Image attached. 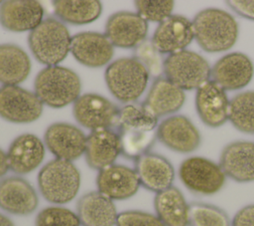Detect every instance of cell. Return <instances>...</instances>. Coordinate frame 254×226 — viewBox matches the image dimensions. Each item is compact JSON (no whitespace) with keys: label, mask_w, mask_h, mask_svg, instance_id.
Here are the masks:
<instances>
[{"label":"cell","mask_w":254,"mask_h":226,"mask_svg":"<svg viewBox=\"0 0 254 226\" xmlns=\"http://www.w3.org/2000/svg\"><path fill=\"white\" fill-rule=\"evenodd\" d=\"M194 39L208 53L229 50L238 38V24L224 10L207 8L198 12L192 20Z\"/></svg>","instance_id":"1"},{"label":"cell","mask_w":254,"mask_h":226,"mask_svg":"<svg viewBox=\"0 0 254 226\" xmlns=\"http://www.w3.org/2000/svg\"><path fill=\"white\" fill-rule=\"evenodd\" d=\"M34 90L44 105L61 109L78 99L81 83L72 70L59 65L49 66L38 73Z\"/></svg>","instance_id":"2"},{"label":"cell","mask_w":254,"mask_h":226,"mask_svg":"<svg viewBox=\"0 0 254 226\" xmlns=\"http://www.w3.org/2000/svg\"><path fill=\"white\" fill-rule=\"evenodd\" d=\"M28 43L38 62L47 67L57 66L70 52L71 36L63 22L46 18L30 32Z\"/></svg>","instance_id":"3"},{"label":"cell","mask_w":254,"mask_h":226,"mask_svg":"<svg viewBox=\"0 0 254 226\" xmlns=\"http://www.w3.org/2000/svg\"><path fill=\"white\" fill-rule=\"evenodd\" d=\"M38 185L46 200L64 204L76 196L80 186V173L71 161L56 158L42 167L38 174Z\"/></svg>","instance_id":"4"},{"label":"cell","mask_w":254,"mask_h":226,"mask_svg":"<svg viewBox=\"0 0 254 226\" xmlns=\"http://www.w3.org/2000/svg\"><path fill=\"white\" fill-rule=\"evenodd\" d=\"M104 78L115 99L122 103H131L144 93L150 76L143 65L132 57L120 58L109 64Z\"/></svg>","instance_id":"5"},{"label":"cell","mask_w":254,"mask_h":226,"mask_svg":"<svg viewBox=\"0 0 254 226\" xmlns=\"http://www.w3.org/2000/svg\"><path fill=\"white\" fill-rule=\"evenodd\" d=\"M166 78L184 90L198 89L209 81L211 68L197 53L183 50L169 55L164 61Z\"/></svg>","instance_id":"6"},{"label":"cell","mask_w":254,"mask_h":226,"mask_svg":"<svg viewBox=\"0 0 254 226\" xmlns=\"http://www.w3.org/2000/svg\"><path fill=\"white\" fill-rule=\"evenodd\" d=\"M179 175L189 190L202 195L218 192L226 177L219 164L199 156L185 159L180 166Z\"/></svg>","instance_id":"7"},{"label":"cell","mask_w":254,"mask_h":226,"mask_svg":"<svg viewBox=\"0 0 254 226\" xmlns=\"http://www.w3.org/2000/svg\"><path fill=\"white\" fill-rule=\"evenodd\" d=\"M44 104L35 93L19 86L0 88V117L15 123H28L38 119Z\"/></svg>","instance_id":"8"},{"label":"cell","mask_w":254,"mask_h":226,"mask_svg":"<svg viewBox=\"0 0 254 226\" xmlns=\"http://www.w3.org/2000/svg\"><path fill=\"white\" fill-rule=\"evenodd\" d=\"M119 110L102 96L84 94L73 103L72 113L79 124L92 131L117 126Z\"/></svg>","instance_id":"9"},{"label":"cell","mask_w":254,"mask_h":226,"mask_svg":"<svg viewBox=\"0 0 254 226\" xmlns=\"http://www.w3.org/2000/svg\"><path fill=\"white\" fill-rule=\"evenodd\" d=\"M44 141L47 148L59 159L72 162L85 152L86 135L70 123L51 124L46 129Z\"/></svg>","instance_id":"10"},{"label":"cell","mask_w":254,"mask_h":226,"mask_svg":"<svg viewBox=\"0 0 254 226\" xmlns=\"http://www.w3.org/2000/svg\"><path fill=\"white\" fill-rule=\"evenodd\" d=\"M148 34V22L133 12L121 11L112 14L106 21L104 35L119 48H135Z\"/></svg>","instance_id":"11"},{"label":"cell","mask_w":254,"mask_h":226,"mask_svg":"<svg viewBox=\"0 0 254 226\" xmlns=\"http://www.w3.org/2000/svg\"><path fill=\"white\" fill-rule=\"evenodd\" d=\"M254 75L252 61L245 54L230 53L220 58L211 68V81L224 91H235L250 83Z\"/></svg>","instance_id":"12"},{"label":"cell","mask_w":254,"mask_h":226,"mask_svg":"<svg viewBox=\"0 0 254 226\" xmlns=\"http://www.w3.org/2000/svg\"><path fill=\"white\" fill-rule=\"evenodd\" d=\"M194 38L192 21L182 15H171L154 32L152 42L162 54H174L183 50Z\"/></svg>","instance_id":"13"},{"label":"cell","mask_w":254,"mask_h":226,"mask_svg":"<svg viewBox=\"0 0 254 226\" xmlns=\"http://www.w3.org/2000/svg\"><path fill=\"white\" fill-rule=\"evenodd\" d=\"M157 138L172 150L188 153L200 144V134L193 123L184 115L164 119L157 128Z\"/></svg>","instance_id":"14"},{"label":"cell","mask_w":254,"mask_h":226,"mask_svg":"<svg viewBox=\"0 0 254 226\" xmlns=\"http://www.w3.org/2000/svg\"><path fill=\"white\" fill-rule=\"evenodd\" d=\"M113 45L109 39L97 32H81L71 37L70 53L83 66L99 68L113 57Z\"/></svg>","instance_id":"15"},{"label":"cell","mask_w":254,"mask_h":226,"mask_svg":"<svg viewBox=\"0 0 254 226\" xmlns=\"http://www.w3.org/2000/svg\"><path fill=\"white\" fill-rule=\"evenodd\" d=\"M35 188L26 179L9 176L0 180V208L14 215H29L38 207Z\"/></svg>","instance_id":"16"},{"label":"cell","mask_w":254,"mask_h":226,"mask_svg":"<svg viewBox=\"0 0 254 226\" xmlns=\"http://www.w3.org/2000/svg\"><path fill=\"white\" fill-rule=\"evenodd\" d=\"M98 191L111 200H123L136 194L140 180L135 169L122 164H112L98 171Z\"/></svg>","instance_id":"17"},{"label":"cell","mask_w":254,"mask_h":226,"mask_svg":"<svg viewBox=\"0 0 254 226\" xmlns=\"http://www.w3.org/2000/svg\"><path fill=\"white\" fill-rule=\"evenodd\" d=\"M43 17L44 8L35 0H8L0 5V24L8 31H32Z\"/></svg>","instance_id":"18"},{"label":"cell","mask_w":254,"mask_h":226,"mask_svg":"<svg viewBox=\"0 0 254 226\" xmlns=\"http://www.w3.org/2000/svg\"><path fill=\"white\" fill-rule=\"evenodd\" d=\"M195 107L200 119L208 126H220L228 119V98L225 91L213 81H208L197 89Z\"/></svg>","instance_id":"19"},{"label":"cell","mask_w":254,"mask_h":226,"mask_svg":"<svg viewBox=\"0 0 254 226\" xmlns=\"http://www.w3.org/2000/svg\"><path fill=\"white\" fill-rule=\"evenodd\" d=\"M121 153L119 132L111 128L92 130L86 136L85 160L89 167L101 170L114 164Z\"/></svg>","instance_id":"20"},{"label":"cell","mask_w":254,"mask_h":226,"mask_svg":"<svg viewBox=\"0 0 254 226\" xmlns=\"http://www.w3.org/2000/svg\"><path fill=\"white\" fill-rule=\"evenodd\" d=\"M44 142L35 134L23 133L17 136L7 151L9 169L18 174L35 170L44 160Z\"/></svg>","instance_id":"21"},{"label":"cell","mask_w":254,"mask_h":226,"mask_svg":"<svg viewBox=\"0 0 254 226\" xmlns=\"http://www.w3.org/2000/svg\"><path fill=\"white\" fill-rule=\"evenodd\" d=\"M219 165L226 176L237 182L254 181V142L229 143L221 152Z\"/></svg>","instance_id":"22"},{"label":"cell","mask_w":254,"mask_h":226,"mask_svg":"<svg viewBox=\"0 0 254 226\" xmlns=\"http://www.w3.org/2000/svg\"><path fill=\"white\" fill-rule=\"evenodd\" d=\"M135 171L140 184L156 193L172 186L175 169L164 156L148 152L135 160Z\"/></svg>","instance_id":"23"},{"label":"cell","mask_w":254,"mask_h":226,"mask_svg":"<svg viewBox=\"0 0 254 226\" xmlns=\"http://www.w3.org/2000/svg\"><path fill=\"white\" fill-rule=\"evenodd\" d=\"M77 216L82 226H114L117 210L113 200L99 191H92L79 198L76 205Z\"/></svg>","instance_id":"24"},{"label":"cell","mask_w":254,"mask_h":226,"mask_svg":"<svg viewBox=\"0 0 254 226\" xmlns=\"http://www.w3.org/2000/svg\"><path fill=\"white\" fill-rule=\"evenodd\" d=\"M185 100L186 95L181 88L161 77L153 83L143 106L156 117H160L179 111Z\"/></svg>","instance_id":"25"},{"label":"cell","mask_w":254,"mask_h":226,"mask_svg":"<svg viewBox=\"0 0 254 226\" xmlns=\"http://www.w3.org/2000/svg\"><path fill=\"white\" fill-rule=\"evenodd\" d=\"M154 207L165 226H188L189 204L179 188L171 186L156 193Z\"/></svg>","instance_id":"26"},{"label":"cell","mask_w":254,"mask_h":226,"mask_svg":"<svg viewBox=\"0 0 254 226\" xmlns=\"http://www.w3.org/2000/svg\"><path fill=\"white\" fill-rule=\"evenodd\" d=\"M31 71V61L27 53L14 44L0 45V83L4 86H18Z\"/></svg>","instance_id":"27"},{"label":"cell","mask_w":254,"mask_h":226,"mask_svg":"<svg viewBox=\"0 0 254 226\" xmlns=\"http://www.w3.org/2000/svg\"><path fill=\"white\" fill-rule=\"evenodd\" d=\"M53 7L61 20L74 25L93 22L102 11V5L97 0H57L53 2Z\"/></svg>","instance_id":"28"},{"label":"cell","mask_w":254,"mask_h":226,"mask_svg":"<svg viewBox=\"0 0 254 226\" xmlns=\"http://www.w3.org/2000/svg\"><path fill=\"white\" fill-rule=\"evenodd\" d=\"M228 119L238 130L254 133V91L242 92L232 98Z\"/></svg>","instance_id":"29"},{"label":"cell","mask_w":254,"mask_h":226,"mask_svg":"<svg viewBox=\"0 0 254 226\" xmlns=\"http://www.w3.org/2000/svg\"><path fill=\"white\" fill-rule=\"evenodd\" d=\"M158 117L152 114L143 105L129 104L119 110L117 126L124 130H155Z\"/></svg>","instance_id":"30"},{"label":"cell","mask_w":254,"mask_h":226,"mask_svg":"<svg viewBox=\"0 0 254 226\" xmlns=\"http://www.w3.org/2000/svg\"><path fill=\"white\" fill-rule=\"evenodd\" d=\"M119 134L121 153L135 160L148 153L157 138V132L155 130H124L120 131Z\"/></svg>","instance_id":"31"},{"label":"cell","mask_w":254,"mask_h":226,"mask_svg":"<svg viewBox=\"0 0 254 226\" xmlns=\"http://www.w3.org/2000/svg\"><path fill=\"white\" fill-rule=\"evenodd\" d=\"M188 226H231L228 215L221 208L200 202L189 205Z\"/></svg>","instance_id":"32"},{"label":"cell","mask_w":254,"mask_h":226,"mask_svg":"<svg viewBox=\"0 0 254 226\" xmlns=\"http://www.w3.org/2000/svg\"><path fill=\"white\" fill-rule=\"evenodd\" d=\"M133 58L147 70L150 77L159 79L164 73L162 53L155 47L152 40L146 39L134 48Z\"/></svg>","instance_id":"33"},{"label":"cell","mask_w":254,"mask_h":226,"mask_svg":"<svg viewBox=\"0 0 254 226\" xmlns=\"http://www.w3.org/2000/svg\"><path fill=\"white\" fill-rule=\"evenodd\" d=\"M36 226H80V221L77 214L71 210L60 207L51 206L39 212L35 222Z\"/></svg>","instance_id":"34"},{"label":"cell","mask_w":254,"mask_h":226,"mask_svg":"<svg viewBox=\"0 0 254 226\" xmlns=\"http://www.w3.org/2000/svg\"><path fill=\"white\" fill-rule=\"evenodd\" d=\"M137 14L144 20L161 23L172 15L175 2L172 0H137L134 2Z\"/></svg>","instance_id":"35"},{"label":"cell","mask_w":254,"mask_h":226,"mask_svg":"<svg viewBox=\"0 0 254 226\" xmlns=\"http://www.w3.org/2000/svg\"><path fill=\"white\" fill-rule=\"evenodd\" d=\"M116 226H165L162 221L148 212L130 210L118 214Z\"/></svg>","instance_id":"36"},{"label":"cell","mask_w":254,"mask_h":226,"mask_svg":"<svg viewBox=\"0 0 254 226\" xmlns=\"http://www.w3.org/2000/svg\"><path fill=\"white\" fill-rule=\"evenodd\" d=\"M226 3L238 15L254 20V0H230Z\"/></svg>","instance_id":"37"},{"label":"cell","mask_w":254,"mask_h":226,"mask_svg":"<svg viewBox=\"0 0 254 226\" xmlns=\"http://www.w3.org/2000/svg\"><path fill=\"white\" fill-rule=\"evenodd\" d=\"M231 226H254V204L241 208L233 217Z\"/></svg>","instance_id":"38"},{"label":"cell","mask_w":254,"mask_h":226,"mask_svg":"<svg viewBox=\"0 0 254 226\" xmlns=\"http://www.w3.org/2000/svg\"><path fill=\"white\" fill-rule=\"evenodd\" d=\"M9 170L7 153L0 148V177H3Z\"/></svg>","instance_id":"39"},{"label":"cell","mask_w":254,"mask_h":226,"mask_svg":"<svg viewBox=\"0 0 254 226\" xmlns=\"http://www.w3.org/2000/svg\"><path fill=\"white\" fill-rule=\"evenodd\" d=\"M0 226H15V225L10 218L0 213Z\"/></svg>","instance_id":"40"},{"label":"cell","mask_w":254,"mask_h":226,"mask_svg":"<svg viewBox=\"0 0 254 226\" xmlns=\"http://www.w3.org/2000/svg\"><path fill=\"white\" fill-rule=\"evenodd\" d=\"M2 2H3V1H0V5H1V3H2Z\"/></svg>","instance_id":"41"}]
</instances>
